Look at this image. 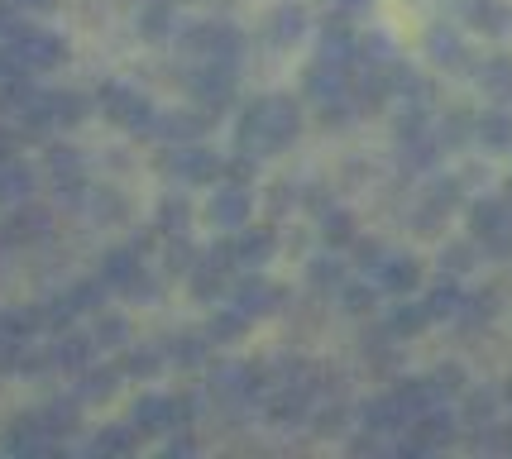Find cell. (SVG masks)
<instances>
[{
    "label": "cell",
    "instance_id": "obj_5",
    "mask_svg": "<svg viewBox=\"0 0 512 459\" xmlns=\"http://www.w3.org/2000/svg\"><path fill=\"white\" fill-rule=\"evenodd\" d=\"M158 168L168 177H178V182H216L221 177V153L206 149V144H168V153L158 158Z\"/></svg>",
    "mask_w": 512,
    "mask_h": 459
},
{
    "label": "cell",
    "instance_id": "obj_44",
    "mask_svg": "<svg viewBox=\"0 0 512 459\" xmlns=\"http://www.w3.org/2000/svg\"><path fill=\"white\" fill-rule=\"evenodd\" d=\"M469 268H474V244H446L441 249V273L446 278H465Z\"/></svg>",
    "mask_w": 512,
    "mask_h": 459
},
{
    "label": "cell",
    "instance_id": "obj_38",
    "mask_svg": "<svg viewBox=\"0 0 512 459\" xmlns=\"http://www.w3.org/2000/svg\"><path fill=\"white\" fill-rule=\"evenodd\" d=\"M139 29H144V39H163L173 29V0H149L139 15Z\"/></svg>",
    "mask_w": 512,
    "mask_h": 459
},
{
    "label": "cell",
    "instance_id": "obj_24",
    "mask_svg": "<svg viewBox=\"0 0 512 459\" xmlns=\"http://www.w3.org/2000/svg\"><path fill=\"white\" fill-rule=\"evenodd\" d=\"M383 326L393 330L398 340H407V335H422L431 326V311H426V302H398V306H388V321Z\"/></svg>",
    "mask_w": 512,
    "mask_h": 459
},
{
    "label": "cell",
    "instance_id": "obj_22",
    "mask_svg": "<svg viewBox=\"0 0 512 459\" xmlns=\"http://www.w3.org/2000/svg\"><path fill=\"white\" fill-rule=\"evenodd\" d=\"M474 139H479L484 149H493V153L512 149V115H508V106L484 110V115H479V125H474Z\"/></svg>",
    "mask_w": 512,
    "mask_h": 459
},
{
    "label": "cell",
    "instance_id": "obj_3",
    "mask_svg": "<svg viewBox=\"0 0 512 459\" xmlns=\"http://www.w3.org/2000/svg\"><path fill=\"white\" fill-rule=\"evenodd\" d=\"M187 91L197 96V106H206L211 115H221L240 101V67L235 63H206L187 77Z\"/></svg>",
    "mask_w": 512,
    "mask_h": 459
},
{
    "label": "cell",
    "instance_id": "obj_31",
    "mask_svg": "<svg viewBox=\"0 0 512 459\" xmlns=\"http://www.w3.org/2000/svg\"><path fill=\"white\" fill-rule=\"evenodd\" d=\"M321 240L331 244V249H345V244H355V216L350 211H340V206H331V211H321Z\"/></svg>",
    "mask_w": 512,
    "mask_h": 459
},
{
    "label": "cell",
    "instance_id": "obj_8",
    "mask_svg": "<svg viewBox=\"0 0 512 459\" xmlns=\"http://www.w3.org/2000/svg\"><path fill=\"white\" fill-rule=\"evenodd\" d=\"M130 426L139 431V436H168V431H182L178 393H144L130 407Z\"/></svg>",
    "mask_w": 512,
    "mask_h": 459
},
{
    "label": "cell",
    "instance_id": "obj_39",
    "mask_svg": "<svg viewBox=\"0 0 512 459\" xmlns=\"http://www.w3.org/2000/svg\"><path fill=\"white\" fill-rule=\"evenodd\" d=\"M201 254L206 249H197V244L187 240V235H178V240H168V273H178V278H187L192 268L201 263Z\"/></svg>",
    "mask_w": 512,
    "mask_h": 459
},
{
    "label": "cell",
    "instance_id": "obj_45",
    "mask_svg": "<svg viewBox=\"0 0 512 459\" xmlns=\"http://www.w3.org/2000/svg\"><path fill=\"white\" fill-rule=\"evenodd\" d=\"M393 58V44H388V34L374 29V34H359V63H388Z\"/></svg>",
    "mask_w": 512,
    "mask_h": 459
},
{
    "label": "cell",
    "instance_id": "obj_9",
    "mask_svg": "<svg viewBox=\"0 0 512 459\" xmlns=\"http://www.w3.org/2000/svg\"><path fill=\"white\" fill-rule=\"evenodd\" d=\"M316 58H326V63H335V67L359 63V34H355V24H350V10H331V15L321 20Z\"/></svg>",
    "mask_w": 512,
    "mask_h": 459
},
{
    "label": "cell",
    "instance_id": "obj_36",
    "mask_svg": "<svg viewBox=\"0 0 512 459\" xmlns=\"http://www.w3.org/2000/svg\"><path fill=\"white\" fill-rule=\"evenodd\" d=\"M474 125H479V115H474V110H450L446 125H441V144H446V149L469 144V139H474Z\"/></svg>",
    "mask_w": 512,
    "mask_h": 459
},
{
    "label": "cell",
    "instance_id": "obj_4",
    "mask_svg": "<svg viewBox=\"0 0 512 459\" xmlns=\"http://www.w3.org/2000/svg\"><path fill=\"white\" fill-rule=\"evenodd\" d=\"M469 230H474V244L493 254V259H512V216L503 211L498 197H484L469 206Z\"/></svg>",
    "mask_w": 512,
    "mask_h": 459
},
{
    "label": "cell",
    "instance_id": "obj_10",
    "mask_svg": "<svg viewBox=\"0 0 512 459\" xmlns=\"http://www.w3.org/2000/svg\"><path fill=\"white\" fill-rule=\"evenodd\" d=\"M211 125H216V115H211L206 106L163 110V115H158V139H163V144H197V139H206Z\"/></svg>",
    "mask_w": 512,
    "mask_h": 459
},
{
    "label": "cell",
    "instance_id": "obj_41",
    "mask_svg": "<svg viewBox=\"0 0 512 459\" xmlns=\"http://www.w3.org/2000/svg\"><path fill=\"white\" fill-rule=\"evenodd\" d=\"M316 110H321V125H326V130H345V125L359 115V106H355V96H350V91H345V96H335V101H321Z\"/></svg>",
    "mask_w": 512,
    "mask_h": 459
},
{
    "label": "cell",
    "instance_id": "obj_11",
    "mask_svg": "<svg viewBox=\"0 0 512 459\" xmlns=\"http://www.w3.org/2000/svg\"><path fill=\"white\" fill-rule=\"evenodd\" d=\"M359 426L364 431H379V436H393V431H407L412 426V412L398 402V393L388 388V393L369 397L364 407H359Z\"/></svg>",
    "mask_w": 512,
    "mask_h": 459
},
{
    "label": "cell",
    "instance_id": "obj_50",
    "mask_svg": "<svg viewBox=\"0 0 512 459\" xmlns=\"http://www.w3.org/2000/svg\"><path fill=\"white\" fill-rule=\"evenodd\" d=\"M48 163H53L58 173H77V168H82V158H77L72 149H53V158H48Z\"/></svg>",
    "mask_w": 512,
    "mask_h": 459
},
{
    "label": "cell",
    "instance_id": "obj_16",
    "mask_svg": "<svg viewBox=\"0 0 512 459\" xmlns=\"http://www.w3.org/2000/svg\"><path fill=\"white\" fill-rule=\"evenodd\" d=\"M302 34H307V10L302 5H278L264 20V39L273 48H292Z\"/></svg>",
    "mask_w": 512,
    "mask_h": 459
},
{
    "label": "cell",
    "instance_id": "obj_49",
    "mask_svg": "<svg viewBox=\"0 0 512 459\" xmlns=\"http://www.w3.org/2000/svg\"><path fill=\"white\" fill-rule=\"evenodd\" d=\"M431 378L441 383V393H446V397H465V369H455V364H446V369H436Z\"/></svg>",
    "mask_w": 512,
    "mask_h": 459
},
{
    "label": "cell",
    "instance_id": "obj_46",
    "mask_svg": "<svg viewBox=\"0 0 512 459\" xmlns=\"http://www.w3.org/2000/svg\"><path fill=\"white\" fill-rule=\"evenodd\" d=\"M96 340L111 345V350H125V345H130V321H125V316H106L101 330H96Z\"/></svg>",
    "mask_w": 512,
    "mask_h": 459
},
{
    "label": "cell",
    "instance_id": "obj_15",
    "mask_svg": "<svg viewBox=\"0 0 512 459\" xmlns=\"http://www.w3.org/2000/svg\"><path fill=\"white\" fill-rule=\"evenodd\" d=\"M249 192L245 187H235V182H225L221 192L211 197V206H206V220L216 225V230H240V225H249Z\"/></svg>",
    "mask_w": 512,
    "mask_h": 459
},
{
    "label": "cell",
    "instance_id": "obj_13",
    "mask_svg": "<svg viewBox=\"0 0 512 459\" xmlns=\"http://www.w3.org/2000/svg\"><path fill=\"white\" fill-rule=\"evenodd\" d=\"M230 249H235V263H240V273H249V268H264V263L273 259V249H278V235H273L268 225H259V230L240 225V230L230 235Z\"/></svg>",
    "mask_w": 512,
    "mask_h": 459
},
{
    "label": "cell",
    "instance_id": "obj_40",
    "mask_svg": "<svg viewBox=\"0 0 512 459\" xmlns=\"http://www.w3.org/2000/svg\"><path fill=\"white\" fill-rule=\"evenodd\" d=\"M96 450L101 455H134L139 450V431L134 426H111V431L96 436Z\"/></svg>",
    "mask_w": 512,
    "mask_h": 459
},
{
    "label": "cell",
    "instance_id": "obj_26",
    "mask_svg": "<svg viewBox=\"0 0 512 459\" xmlns=\"http://www.w3.org/2000/svg\"><path fill=\"white\" fill-rule=\"evenodd\" d=\"M254 326V316H245L240 306L230 302V306H221L216 316H211V326H206V335L216 340V345H230V340H245V330Z\"/></svg>",
    "mask_w": 512,
    "mask_h": 459
},
{
    "label": "cell",
    "instance_id": "obj_35",
    "mask_svg": "<svg viewBox=\"0 0 512 459\" xmlns=\"http://www.w3.org/2000/svg\"><path fill=\"white\" fill-rule=\"evenodd\" d=\"M120 378H125L120 369H96V373H87V378H82V388H77V402H106V397L120 388Z\"/></svg>",
    "mask_w": 512,
    "mask_h": 459
},
{
    "label": "cell",
    "instance_id": "obj_34",
    "mask_svg": "<svg viewBox=\"0 0 512 459\" xmlns=\"http://www.w3.org/2000/svg\"><path fill=\"white\" fill-rule=\"evenodd\" d=\"M422 201H426V206H436L441 216H450V211H455V206L465 201V182H460V177H436V182L426 187Z\"/></svg>",
    "mask_w": 512,
    "mask_h": 459
},
{
    "label": "cell",
    "instance_id": "obj_6",
    "mask_svg": "<svg viewBox=\"0 0 512 459\" xmlns=\"http://www.w3.org/2000/svg\"><path fill=\"white\" fill-rule=\"evenodd\" d=\"M206 397H216L221 407H245V402H259L254 393V364L245 359H221L206 369Z\"/></svg>",
    "mask_w": 512,
    "mask_h": 459
},
{
    "label": "cell",
    "instance_id": "obj_48",
    "mask_svg": "<svg viewBox=\"0 0 512 459\" xmlns=\"http://www.w3.org/2000/svg\"><path fill=\"white\" fill-rule=\"evenodd\" d=\"M345 421H350V407H340V402H335V407H326V412H316V426H312V431H316V436H335Z\"/></svg>",
    "mask_w": 512,
    "mask_h": 459
},
{
    "label": "cell",
    "instance_id": "obj_53",
    "mask_svg": "<svg viewBox=\"0 0 512 459\" xmlns=\"http://www.w3.org/2000/svg\"><path fill=\"white\" fill-rule=\"evenodd\" d=\"M498 201H503V211L512 216V182H503V192H498Z\"/></svg>",
    "mask_w": 512,
    "mask_h": 459
},
{
    "label": "cell",
    "instance_id": "obj_29",
    "mask_svg": "<svg viewBox=\"0 0 512 459\" xmlns=\"http://www.w3.org/2000/svg\"><path fill=\"white\" fill-rule=\"evenodd\" d=\"M163 240H178V235H187L192 230V206L182 197H168L163 206H158V225H154Z\"/></svg>",
    "mask_w": 512,
    "mask_h": 459
},
{
    "label": "cell",
    "instance_id": "obj_25",
    "mask_svg": "<svg viewBox=\"0 0 512 459\" xmlns=\"http://www.w3.org/2000/svg\"><path fill=\"white\" fill-rule=\"evenodd\" d=\"M139 273H144V268H139V249H111V254L101 259V278H106V287H120V292H125Z\"/></svg>",
    "mask_w": 512,
    "mask_h": 459
},
{
    "label": "cell",
    "instance_id": "obj_21",
    "mask_svg": "<svg viewBox=\"0 0 512 459\" xmlns=\"http://www.w3.org/2000/svg\"><path fill=\"white\" fill-rule=\"evenodd\" d=\"M465 20L474 24V29L493 34V39H503L512 29V10L503 0H465Z\"/></svg>",
    "mask_w": 512,
    "mask_h": 459
},
{
    "label": "cell",
    "instance_id": "obj_20",
    "mask_svg": "<svg viewBox=\"0 0 512 459\" xmlns=\"http://www.w3.org/2000/svg\"><path fill=\"white\" fill-rule=\"evenodd\" d=\"M426 53H431V63L436 67H469V48L465 39L446 29V24H436L431 34H426Z\"/></svg>",
    "mask_w": 512,
    "mask_h": 459
},
{
    "label": "cell",
    "instance_id": "obj_42",
    "mask_svg": "<svg viewBox=\"0 0 512 459\" xmlns=\"http://www.w3.org/2000/svg\"><path fill=\"white\" fill-rule=\"evenodd\" d=\"M91 345H96L91 335H67L63 345L53 350V364H63V369H82V364L91 359Z\"/></svg>",
    "mask_w": 512,
    "mask_h": 459
},
{
    "label": "cell",
    "instance_id": "obj_28",
    "mask_svg": "<svg viewBox=\"0 0 512 459\" xmlns=\"http://www.w3.org/2000/svg\"><path fill=\"white\" fill-rule=\"evenodd\" d=\"M335 297H340V306H345L350 316H374V311H379V283H374V278H369V283H355V278H350Z\"/></svg>",
    "mask_w": 512,
    "mask_h": 459
},
{
    "label": "cell",
    "instance_id": "obj_23",
    "mask_svg": "<svg viewBox=\"0 0 512 459\" xmlns=\"http://www.w3.org/2000/svg\"><path fill=\"white\" fill-rule=\"evenodd\" d=\"M422 302H426V311H431V321H455V316H460V302H465V287H460V278H446V273H441V283L431 287Z\"/></svg>",
    "mask_w": 512,
    "mask_h": 459
},
{
    "label": "cell",
    "instance_id": "obj_1",
    "mask_svg": "<svg viewBox=\"0 0 512 459\" xmlns=\"http://www.w3.org/2000/svg\"><path fill=\"white\" fill-rule=\"evenodd\" d=\"M302 134V106L292 96H259L240 110L235 120V139L240 149L249 153H278V149H292Z\"/></svg>",
    "mask_w": 512,
    "mask_h": 459
},
{
    "label": "cell",
    "instance_id": "obj_27",
    "mask_svg": "<svg viewBox=\"0 0 512 459\" xmlns=\"http://www.w3.org/2000/svg\"><path fill=\"white\" fill-rule=\"evenodd\" d=\"M493 316H498V297H493V292H465L455 326H460V330H484Z\"/></svg>",
    "mask_w": 512,
    "mask_h": 459
},
{
    "label": "cell",
    "instance_id": "obj_51",
    "mask_svg": "<svg viewBox=\"0 0 512 459\" xmlns=\"http://www.w3.org/2000/svg\"><path fill=\"white\" fill-rule=\"evenodd\" d=\"M201 450V440L197 436H178V440H168V455H197Z\"/></svg>",
    "mask_w": 512,
    "mask_h": 459
},
{
    "label": "cell",
    "instance_id": "obj_37",
    "mask_svg": "<svg viewBox=\"0 0 512 459\" xmlns=\"http://www.w3.org/2000/svg\"><path fill=\"white\" fill-rule=\"evenodd\" d=\"M254 173H259V153L235 149L230 158H221V177H225V182H235V187H249V182H254Z\"/></svg>",
    "mask_w": 512,
    "mask_h": 459
},
{
    "label": "cell",
    "instance_id": "obj_32",
    "mask_svg": "<svg viewBox=\"0 0 512 459\" xmlns=\"http://www.w3.org/2000/svg\"><path fill=\"white\" fill-rule=\"evenodd\" d=\"M489 421H498V393H469V388H465L460 426H469V431H479V426H489Z\"/></svg>",
    "mask_w": 512,
    "mask_h": 459
},
{
    "label": "cell",
    "instance_id": "obj_2",
    "mask_svg": "<svg viewBox=\"0 0 512 459\" xmlns=\"http://www.w3.org/2000/svg\"><path fill=\"white\" fill-rule=\"evenodd\" d=\"M182 53H197L206 63H235L245 58V29L225 20H201L182 29Z\"/></svg>",
    "mask_w": 512,
    "mask_h": 459
},
{
    "label": "cell",
    "instance_id": "obj_52",
    "mask_svg": "<svg viewBox=\"0 0 512 459\" xmlns=\"http://www.w3.org/2000/svg\"><path fill=\"white\" fill-rule=\"evenodd\" d=\"M369 5H374V0H335V10H350V15H355V10H369Z\"/></svg>",
    "mask_w": 512,
    "mask_h": 459
},
{
    "label": "cell",
    "instance_id": "obj_12",
    "mask_svg": "<svg viewBox=\"0 0 512 459\" xmlns=\"http://www.w3.org/2000/svg\"><path fill=\"white\" fill-rule=\"evenodd\" d=\"M350 91V67H335V63H326V58H316L307 72H302V96L307 101H335V96H345Z\"/></svg>",
    "mask_w": 512,
    "mask_h": 459
},
{
    "label": "cell",
    "instance_id": "obj_54",
    "mask_svg": "<svg viewBox=\"0 0 512 459\" xmlns=\"http://www.w3.org/2000/svg\"><path fill=\"white\" fill-rule=\"evenodd\" d=\"M20 5H53V0H20Z\"/></svg>",
    "mask_w": 512,
    "mask_h": 459
},
{
    "label": "cell",
    "instance_id": "obj_19",
    "mask_svg": "<svg viewBox=\"0 0 512 459\" xmlns=\"http://www.w3.org/2000/svg\"><path fill=\"white\" fill-rule=\"evenodd\" d=\"M474 72H479V87L489 91L498 106H512V58H508V53H493V58H484Z\"/></svg>",
    "mask_w": 512,
    "mask_h": 459
},
{
    "label": "cell",
    "instance_id": "obj_17",
    "mask_svg": "<svg viewBox=\"0 0 512 459\" xmlns=\"http://www.w3.org/2000/svg\"><path fill=\"white\" fill-rule=\"evenodd\" d=\"M211 335L206 330H182V335H173L168 345H163V354H168V364H178V369H197V364H206V354H211Z\"/></svg>",
    "mask_w": 512,
    "mask_h": 459
},
{
    "label": "cell",
    "instance_id": "obj_14",
    "mask_svg": "<svg viewBox=\"0 0 512 459\" xmlns=\"http://www.w3.org/2000/svg\"><path fill=\"white\" fill-rule=\"evenodd\" d=\"M379 292H393V297H407L412 287L422 283V263L412 259V254H383V263L369 273Z\"/></svg>",
    "mask_w": 512,
    "mask_h": 459
},
{
    "label": "cell",
    "instance_id": "obj_30",
    "mask_svg": "<svg viewBox=\"0 0 512 459\" xmlns=\"http://www.w3.org/2000/svg\"><path fill=\"white\" fill-rule=\"evenodd\" d=\"M307 278H312L316 292H340V287L350 283V263L335 259V254H326V259H316L312 268H307Z\"/></svg>",
    "mask_w": 512,
    "mask_h": 459
},
{
    "label": "cell",
    "instance_id": "obj_55",
    "mask_svg": "<svg viewBox=\"0 0 512 459\" xmlns=\"http://www.w3.org/2000/svg\"><path fill=\"white\" fill-rule=\"evenodd\" d=\"M503 397H508V402H512V383H508V393H503Z\"/></svg>",
    "mask_w": 512,
    "mask_h": 459
},
{
    "label": "cell",
    "instance_id": "obj_43",
    "mask_svg": "<svg viewBox=\"0 0 512 459\" xmlns=\"http://www.w3.org/2000/svg\"><path fill=\"white\" fill-rule=\"evenodd\" d=\"M53 120H58V125H77V120H87V96L53 91Z\"/></svg>",
    "mask_w": 512,
    "mask_h": 459
},
{
    "label": "cell",
    "instance_id": "obj_47",
    "mask_svg": "<svg viewBox=\"0 0 512 459\" xmlns=\"http://www.w3.org/2000/svg\"><path fill=\"white\" fill-rule=\"evenodd\" d=\"M383 254H388V249H383L379 240H355V268L364 273V278H369V273L383 263Z\"/></svg>",
    "mask_w": 512,
    "mask_h": 459
},
{
    "label": "cell",
    "instance_id": "obj_33",
    "mask_svg": "<svg viewBox=\"0 0 512 459\" xmlns=\"http://www.w3.org/2000/svg\"><path fill=\"white\" fill-rule=\"evenodd\" d=\"M163 364H168V354L154 350V345H149V350H130V345H125L120 373H125V378H154V373L163 369Z\"/></svg>",
    "mask_w": 512,
    "mask_h": 459
},
{
    "label": "cell",
    "instance_id": "obj_7",
    "mask_svg": "<svg viewBox=\"0 0 512 459\" xmlns=\"http://www.w3.org/2000/svg\"><path fill=\"white\" fill-rule=\"evenodd\" d=\"M230 302L240 306L245 316H278L283 306H288V287L268 283V278H254V273H235V283H230Z\"/></svg>",
    "mask_w": 512,
    "mask_h": 459
},
{
    "label": "cell",
    "instance_id": "obj_18",
    "mask_svg": "<svg viewBox=\"0 0 512 459\" xmlns=\"http://www.w3.org/2000/svg\"><path fill=\"white\" fill-rule=\"evenodd\" d=\"M441 134H431V130H422V134H412V139H402V173H426V168H436V158H441Z\"/></svg>",
    "mask_w": 512,
    "mask_h": 459
}]
</instances>
